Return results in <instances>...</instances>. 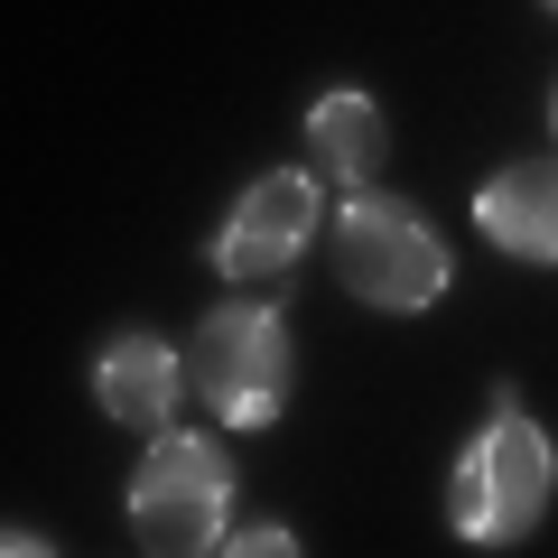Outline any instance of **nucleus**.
<instances>
[{
    "label": "nucleus",
    "instance_id": "f257e3e1",
    "mask_svg": "<svg viewBox=\"0 0 558 558\" xmlns=\"http://www.w3.org/2000/svg\"><path fill=\"white\" fill-rule=\"evenodd\" d=\"M549 494H558V447H549V428L521 418L512 381H494V428L457 457L447 521H457V539H475V549H512V539L539 531Z\"/></svg>",
    "mask_w": 558,
    "mask_h": 558
},
{
    "label": "nucleus",
    "instance_id": "f03ea898",
    "mask_svg": "<svg viewBox=\"0 0 558 558\" xmlns=\"http://www.w3.org/2000/svg\"><path fill=\"white\" fill-rule=\"evenodd\" d=\"M223 521H233V457H223L215 438H196V428H168V438H149V457H140L131 475V531L149 558H205L223 549Z\"/></svg>",
    "mask_w": 558,
    "mask_h": 558
},
{
    "label": "nucleus",
    "instance_id": "7ed1b4c3",
    "mask_svg": "<svg viewBox=\"0 0 558 558\" xmlns=\"http://www.w3.org/2000/svg\"><path fill=\"white\" fill-rule=\"evenodd\" d=\"M186 391L223 418V428H270L289 410V326L260 299H223L215 317L186 336Z\"/></svg>",
    "mask_w": 558,
    "mask_h": 558
},
{
    "label": "nucleus",
    "instance_id": "20e7f679",
    "mask_svg": "<svg viewBox=\"0 0 558 558\" xmlns=\"http://www.w3.org/2000/svg\"><path fill=\"white\" fill-rule=\"evenodd\" d=\"M336 279L363 307L418 317V307L447 289V242L428 233V215L400 205V196H344V215H336Z\"/></svg>",
    "mask_w": 558,
    "mask_h": 558
},
{
    "label": "nucleus",
    "instance_id": "39448f33",
    "mask_svg": "<svg viewBox=\"0 0 558 558\" xmlns=\"http://www.w3.org/2000/svg\"><path fill=\"white\" fill-rule=\"evenodd\" d=\"M307 242H317V178L279 168V178H260L252 196L223 215V233H215V270L233 279V289H270V279L299 270Z\"/></svg>",
    "mask_w": 558,
    "mask_h": 558
},
{
    "label": "nucleus",
    "instance_id": "423d86ee",
    "mask_svg": "<svg viewBox=\"0 0 558 558\" xmlns=\"http://www.w3.org/2000/svg\"><path fill=\"white\" fill-rule=\"evenodd\" d=\"M94 400L121 428L168 438V428H178V400H186V354H168L159 336H112L94 354Z\"/></svg>",
    "mask_w": 558,
    "mask_h": 558
},
{
    "label": "nucleus",
    "instance_id": "0eeeda50",
    "mask_svg": "<svg viewBox=\"0 0 558 558\" xmlns=\"http://www.w3.org/2000/svg\"><path fill=\"white\" fill-rule=\"evenodd\" d=\"M475 223L512 260H558V159H512L502 178H484Z\"/></svg>",
    "mask_w": 558,
    "mask_h": 558
},
{
    "label": "nucleus",
    "instance_id": "6e6552de",
    "mask_svg": "<svg viewBox=\"0 0 558 558\" xmlns=\"http://www.w3.org/2000/svg\"><path fill=\"white\" fill-rule=\"evenodd\" d=\"M307 149H317V178L363 186L381 159H391V121H381L373 94H317V112H307Z\"/></svg>",
    "mask_w": 558,
    "mask_h": 558
},
{
    "label": "nucleus",
    "instance_id": "1a4fd4ad",
    "mask_svg": "<svg viewBox=\"0 0 558 558\" xmlns=\"http://www.w3.org/2000/svg\"><path fill=\"white\" fill-rule=\"evenodd\" d=\"M215 558H299V539L279 531V521H242V531H233V539H223V549H215Z\"/></svg>",
    "mask_w": 558,
    "mask_h": 558
},
{
    "label": "nucleus",
    "instance_id": "9d476101",
    "mask_svg": "<svg viewBox=\"0 0 558 558\" xmlns=\"http://www.w3.org/2000/svg\"><path fill=\"white\" fill-rule=\"evenodd\" d=\"M0 558H57V549H47V539H20V531H10V539H0Z\"/></svg>",
    "mask_w": 558,
    "mask_h": 558
},
{
    "label": "nucleus",
    "instance_id": "9b49d317",
    "mask_svg": "<svg viewBox=\"0 0 558 558\" xmlns=\"http://www.w3.org/2000/svg\"><path fill=\"white\" fill-rule=\"evenodd\" d=\"M549 131H558V102H549Z\"/></svg>",
    "mask_w": 558,
    "mask_h": 558
},
{
    "label": "nucleus",
    "instance_id": "f8f14e48",
    "mask_svg": "<svg viewBox=\"0 0 558 558\" xmlns=\"http://www.w3.org/2000/svg\"><path fill=\"white\" fill-rule=\"evenodd\" d=\"M549 10H558V0H549Z\"/></svg>",
    "mask_w": 558,
    "mask_h": 558
}]
</instances>
